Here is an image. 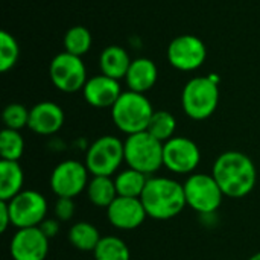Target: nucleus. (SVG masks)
I'll use <instances>...</instances> for the list:
<instances>
[{
	"label": "nucleus",
	"mask_w": 260,
	"mask_h": 260,
	"mask_svg": "<svg viewBox=\"0 0 260 260\" xmlns=\"http://www.w3.org/2000/svg\"><path fill=\"white\" fill-rule=\"evenodd\" d=\"M107 218L114 229L131 232L139 229L145 222L148 213L140 198L117 197L107 209Z\"/></svg>",
	"instance_id": "4468645a"
},
{
	"label": "nucleus",
	"mask_w": 260,
	"mask_h": 260,
	"mask_svg": "<svg viewBox=\"0 0 260 260\" xmlns=\"http://www.w3.org/2000/svg\"><path fill=\"white\" fill-rule=\"evenodd\" d=\"M90 172L85 163L78 160H64L58 163L50 174V189L58 198H76L87 190Z\"/></svg>",
	"instance_id": "1a4fd4ad"
},
{
	"label": "nucleus",
	"mask_w": 260,
	"mask_h": 260,
	"mask_svg": "<svg viewBox=\"0 0 260 260\" xmlns=\"http://www.w3.org/2000/svg\"><path fill=\"white\" fill-rule=\"evenodd\" d=\"M133 59L129 58L128 52L120 46H108L102 50L99 56V67L101 72L113 79H125L128 69Z\"/></svg>",
	"instance_id": "a211bd4d"
},
{
	"label": "nucleus",
	"mask_w": 260,
	"mask_h": 260,
	"mask_svg": "<svg viewBox=\"0 0 260 260\" xmlns=\"http://www.w3.org/2000/svg\"><path fill=\"white\" fill-rule=\"evenodd\" d=\"M148 178H149L148 175H145L133 168L120 169L114 175V184H116L117 195L125 197V198H140L146 187Z\"/></svg>",
	"instance_id": "4be33fe9"
},
{
	"label": "nucleus",
	"mask_w": 260,
	"mask_h": 260,
	"mask_svg": "<svg viewBox=\"0 0 260 260\" xmlns=\"http://www.w3.org/2000/svg\"><path fill=\"white\" fill-rule=\"evenodd\" d=\"M163 145L148 131L126 136L123 140L125 163L148 177L157 174L163 166Z\"/></svg>",
	"instance_id": "39448f33"
},
{
	"label": "nucleus",
	"mask_w": 260,
	"mask_h": 260,
	"mask_svg": "<svg viewBox=\"0 0 260 260\" xmlns=\"http://www.w3.org/2000/svg\"><path fill=\"white\" fill-rule=\"evenodd\" d=\"M49 238L40 227L17 229L11 242L9 253L12 260H46L49 254Z\"/></svg>",
	"instance_id": "ddd939ff"
},
{
	"label": "nucleus",
	"mask_w": 260,
	"mask_h": 260,
	"mask_svg": "<svg viewBox=\"0 0 260 260\" xmlns=\"http://www.w3.org/2000/svg\"><path fill=\"white\" fill-rule=\"evenodd\" d=\"M49 76L52 84L62 93L82 91L87 82V67L81 56L61 52L53 56L49 64Z\"/></svg>",
	"instance_id": "6e6552de"
},
{
	"label": "nucleus",
	"mask_w": 260,
	"mask_h": 260,
	"mask_svg": "<svg viewBox=\"0 0 260 260\" xmlns=\"http://www.w3.org/2000/svg\"><path fill=\"white\" fill-rule=\"evenodd\" d=\"M154 111L155 110L146 94L126 90L113 105L111 119L120 133L131 136L148 129Z\"/></svg>",
	"instance_id": "7ed1b4c3"
},
{
	"label": "nucleus",
	"mask_w": 260,
	"mask_h": 260,
	"mask_svg": "<svg viewBox=\"0 0 260 260\" xmlns=\"http://www.w3.org/2000/svg\"><path fill=\"white\" fill-rule=\"evenodd\" d=\"M24 154V139L20 131L3 128L0 133V158L18 161Z\"/></svg>",
	"instance_id": "a878e982"
},
{
	"label": "nucleus",
	"mask_w": 260,
	"mask_h": 260,
	"mask_svg": "<svg viewBox=\"0 0 260 260\" xmlns=\"http://www.w3.org/2000/svg\"><path fill=\"white\" fill-rule=\"evenodd\" d=\"M122 87L117 79H113L104 73L88 78L84 88L82 96L85 102L93 108H113L117 99L122 94Z\"/></svg>",
	"instance_id": "2eb2a0df"
},
{
	"label": "nucleus",
	"mask_w": 260,
	"mask_h": 260,
	"mask_svg": "<svg viewBox=\"0 0 260 260\" xmlns=\"http://www.w3.org/2000/svg\"><path fill=\"white\" fill-rule=\"evenodd\" d=\"M140 200L148 218L157 221L172 219L187 207L183 184L169 177H149Z\"/></svg>",
	"instance_id": "f03ea898"
},
{
	"label": "nucleus",
	"mask_w": 260,
	"mask_h": 260,
	"mask_svg": "<svg viewBox=\"0 0 260 260\" xmlns=\"http://www.w3.org/2000/svg\"><path fill=\"white\" fill-rule=\"evenodd\" d=\"M248 260H260V251L259 253H256V254H253V256H251Z\"/></svg>",
	"instance_id": "2f4dec72"
},
{
	"label": "nucleus",
	"mask_w": 260,
	"mask_h": 260,
	"mask_svg": "<svg viewBox=\"0 0 260 260\" xmlns=\"http://www.w3.org/2000/svg\"><path fill=\"white\" fill-rule=\"evenodd\" d=\"M87 198L94 207L108 209L119 197L113 177H91L87 186Z\"/></svg>",
	"instance_id": "412c9836"
},
{
	"label": "nucleus",
	"mask_w": 260,
	"mask_h": 260,
	"mask_svg": "<svg viewBox=\"0 0 260 260\" xmlns=\"http://www.w3.org/2000/svg\"><path fill=\"white\" fill-rule=\"evenodd\" d=\"M91 44L93 37L85 26H72L64 35V50L72 55H85L91 49Z\"/></svg>",
	"instance_id": "393cba45"
},
{
	"label": "nucleus",
	"mask_w": 260,
	"mask_h": 260,
	"mask_svg": "<svg viewBox=\"0 0 260 260\" xmlns=\"http://www.w3.org/2000/svg\"><path fill=\"white\" fill-rule=\"evenodd\" d=\"M24 186V172L18 161L0 160V201H9Z\"/></svg>",
	"instance_id": "6ab92c4d"
},
{
	"label": "nucleus",
	"mask_w": 260,
	"mask_h": 260,
	"mask_svg": "<svg viewBox=\"0 0 260 260\" xmlns=\"http://www.w3.org/2000/svg\"><path fill=\"white\" fill-rule=\"evenodd\" d=\"M64 120V110L58 104L52 101H43L30 108L27 128L38 136H52L62 128Z\"/></svg>",
	"instance_id": "dca6fc26"
},
{
	"label": "nucleus",
	"mask_w": 260,
	"mask_h": 260,
	"mask_svg": "<svg viewBox=\"0 0 260 260\" xmlns=\"http://www.w3.org/2000/svg\"><path fill=\"white\" fill-rule=\"evenodd\" d=\"M29 113L30 110H27L23 104L14 102V104L6 105L2 113V120H3L5 128L15 129V131H21L23 128H27Z\"/></svg>",
	"instance_id": "cd10ccee"
},
{
	"label": "nucleus",
	"mask_w": 260,
	"mask_h": 260,
	"mask_svg": "<svg viewBox=\"0 0 260 260\" xmlns=\"http://www.w3.org/2000/svg\"><path fill=\"white\" fill-rule=\"evenodd\" d=\"M183 187L187 207H190L201 216L215 215L222 206L225 195L212 174L207 175L203 172H195L186 178Z\"/></svg>",
	"instance_id": "0eeeda50"
},
{
	"label": "nucleus",
	"mask_w": 260,
	"mask_h": 260,
	"mask_svg": "<svg viewBox=\"0 0 260 260\" xmlns=\"http://www.w3.org/2000/svg\"><path fill=\"white\" fill-rule=\"evenodd\" d=\"M219 79L215 75L195 76L184 85L181 91V105L187 117L192 120H206L218 108L219 104Z\"/></svg>",
	"instance_id": "20e7f679"
},
{
	"label": "nucleus",
	"mask_w": 260,
	"mask_h": 260,
	"mask_svg": "<svg viewBox=\"0 0 260 260\" xmlns=\"http://www.w3.org/2000/svg\"><path fill=\"white\" fill-rule=\"evenodd\" d=\"M59 229H61V221H58L55 216L53 218H46L41 224H40V230L44 233L46 238L49 239H53L58 233H59Z\"/></svg>",
	"instance_id": "c756f323"
},
{
	"label": "nucleus",
	"mask_w": 260,
	"mask_h": 260,
	"mask_svg": "<svg viewBox=\"0 0 260 260\" xmlns=\"http://www.w3.org/2000/svg\"><path fill=\"white\" fill-rule=\"evenodd\" d=\"M20 47L12 34L2 30L0 32V72H9L18 61Z\"/></svg>",
	"instance_id": "bb28decb"
},
{
	"label": "nucleus",
	"mask_w": 260,
	"mask_h": 260,
	"mask_svg": "<svg viewBox=\"0 0 260 260\" xmlns=\"http://www.w3.org/2000/svg\"><path fill=\"white\" fill-rule=\"evenodd\" d=\"M94 260H129L131 253L126 242L117 236H102L93 251Z\"/></svg>",
	"instance_id": "5701e85b"
},
{
	"label": "nucleus",
	"mask_w": 260,
	"mask_h": 260,
	"mask_svg": "<svg viewBox=\"0 0 260 260\" xmlns=\"http://www.w3.org/2000/svg\"><path fill=\"white\" fill-rule=\"evenodd\" d=\"M152 137H155L157 140H160L161 143H166L168 140H171L172 137H175V131H177V119L172 113L166 111V110H158L154 111L148 129H146Z\"/></svg>",
	"instance_id": "b1692460"
},
{
	"label": "nucleus",
	"mask_w": 260,
	"mask_h": 260,
	"mask_svg": "<svg viewBox=\"0 0 260 260\" xmlns=\"http://www.w3.org/2000/svg\"><path fill=\"white\" fill-rule=\"evenodd\" d=\"M212 175L225 197L239 200L250 195L257 183L253 160L241 151H225L213 163Z\"/></svg>",
	"instance_id": "f257e3e1"
},
{
	"label": "nucleus",
	"mask_w": 260,
	"mask_h": 260,
	"mask_svg": "<svg viewBox=\"0 0 260 260\" xmlns=\"http://www.w3.org/2000/svg\"><path fill=\"white\" fill-rule=\"evenodd\" d=\"M67 239L73 248L82 253H93L102 239L96 225L87 221H79L69 229Z\"/></svg>",
	"instance_id": "aec40b11"
},
{
	"label": "nucleus",
	"mask_w": 260,
	"mask_h": 260,
	"mask_svg": "<svg viewBox=\"0 0 260 260\" xmlns=\"http://www.w3.org/2000/svg\"><path fill=\"white\" fill-rule=\"evenodd\" d=\"M201 163L198 145L189 139L175 136L163 145V166L177 175H192Z\"/></svg>",
	"instance_id": "9b49d317"
},
{
	"label": "nucleus",
	"mask_w": 260,
	"mask_h": 260,
	"mask_svg": "<svg viewBox=\"0 0 260 260\" xmlns=\"http://www.w3.org/2000/svg\"><path fill=\"white\" fill-rule=\"evenodd\" d=\"M6 203L11 213L12 227L15 229L40 227V224L47 218V200L37 190L24 189Z\"/></svg>",
	"instance_id": "9d476101"
},
{
	"label": "nucleus",
	"mask_w": 260,
	"mask_h": 260,
	"mask_svg": "<svg viewBox=\"0 0 260 260\" xmlns=\"http://www.w3.org/2000/svg\"><path fill=\"white\" fill-rule=\"evenodd\" d=\"M75 201L73 198H58L55 206H53V215L58 221L61 222H67L75 216Z\"/></svg>",
	"instance_id": "c85d7f7f"
},
{
	"label": "nucleus",
	"mask_w": 260,
	"mask_h": 260,
	"mask_svg": "<svg viewBox=\"0 0 260 260\" xmlns=\"http://www.w3.org/2000/svg\"><path fill=\"white\" fill-rule=\"evenodd\" d=\"M9 227H12V219H11L8 203L0 201V232L5 233Z\"/></svg>",
	"instance_id": "7c9ffc66"
},
{
	"label": "nucleus",
	"mask_w": 260,
	"mask_h": 260,
	"mask_svg": "<svg viewBox=\"0 0 260 260\" xmlns=\"http://www.w3.org/2000/svg\"><path fill=\"white\" fill-rule=\"evenodd\" d=\"M157 79H158V69L155 62L149 58L133 59L128 73L125 76L128 90L143 94L155 85Z\"/></svg>",
	"instance_id": "f3484780"
},
{
	"label": "nucleus",
	"mask_w": 260,
	"mask_h": 260,
	"mask_svg": "<svg viewBox=\"0 0 260 260\" xmlns=\"http://www.w3.org/2000/svg\"><path fill=\"white\" fill-rule=\"evenodd\" d=\"M166 56L174 69L180 72H193L206 62L207 47L201 38L184 34L175 37L169 43Z\"/></svg>",
	"instance_id": "f8f14e48"
},
{
	"label": "nucleus",
	"mask_w": 260,
	"mask_h": 260,
	"mask_svg": "<svg viewBox=\"0 0 260 260\" xmlns=\"http://www.w3.org/2000/svg\"><path fill=\"white\" fill-rule=\"evenodd\" d=\"M85 166L91 177H113L125 163L123 142L116 136L98 137L85 152Z\"/></svg>",
	"instance_id": "423d86ee"
}]
</instances>
